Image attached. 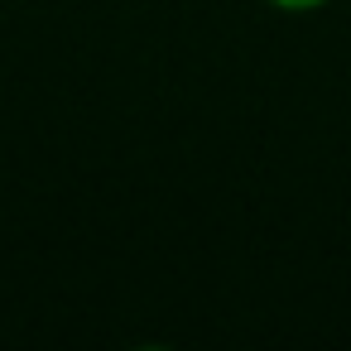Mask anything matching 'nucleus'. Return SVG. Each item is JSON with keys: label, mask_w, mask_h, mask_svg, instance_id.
I'll list each match as a JSON object with an SVG mask.
<instances>
[{"label": "nucleus", "mask_w": 351, "mask_h": 351, "mask_svg": "<svg viewBox=\"0 0 351 351\" xmlns=\"http://www.w3.org/2000/svg\"><path fill=\"white\" fill-rule=\"evenodd\" d=\"M269 5H279V10H289V15H308V10L327 5V0H269Z\"/></svg>", "instance_id": "1"}]
</instances>
